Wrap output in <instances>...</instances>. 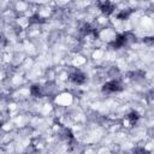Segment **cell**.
Returning a JSON list of instances; mask_svg holds the SVG:
<instances>
[{"label":"cell","instance_id":"obj_1","mask_svg":"<svg viewBox=\"0 0 154 154\" xmlns=\"http://www.w3.org/2000/svg\"><path fill=\"white\" fill-rule=\"evenodd\" d=\"M122 89L120 84L118 83L117 81H111V82H107V83L104 86L102 90L104 91H107V93H111V91H119Z\"/></svg>","mask_w":154,"mask_h":154},{"label":"cell","instance_id":"obj_2","mask_svg":"<svg viewBox=\"0 0 154 154\" xmlns=\"http://www.w3.org/2000/svg\"><path fill=\"white\" fill-rule=\"evenodd\" d=\"M70 79L74 82V83H76V84H82V83H84V81H86V77H84V75L83 74H81V72H75V74H72L70 76Z\"/></svg>","mask_w":154,"mask_h":154},{"label":"cell","instance_id":"obj_3","mask_svg":"<svg viewBox=\"0 0 154 154\" xmlns=\"http://www.w3.org/2000/svg\"><path fill=\"white\" fill-rule=\"evenodd\" d=\"M99 5H100V10H101V11L104 12V13H106V15H108V13H111L112 11H113V6H112V4L108 3V1L100 3Z\"/></svg>","mask_w":154,"mask_h":154},{"label":"cell","instance_id":"obj_4","mask_svg":"<svg viewBox=\"0 0 154 154\" xmlns=\"http://www.w3.org/2000/svg\"><path fill=\"white\" fill-rule=\"evenodd\" d=\"M124 42H125V36H124V35H119V36L115 40L113 46H115V47H120V46L124 45Z\"/></svg>","mask_w":154,"mask_h":154},{"label":"cell","instance_id":"obj_5","mask_svg":"<svg viewBox=\"0 0 154 154\" xmlns=\"http://www.w3.org/2000/svg\"><path fill=\"white\" fill-rule=\"evenodd\" d=\"M139 113L137 112H131V113L128 116V120L130 122V124H134L135 122H137V119H139Z\"/></svg>","mask_w":154,"mask_h":154},{"label":"cell","instance_id":"obj_6","mask_svg":"<svg viewBox=\"0 0 154 154\" xmlns=\"http://www.w3.org/2000/svg\"><path fill=\"white\" fill-rule=\"evenodd\" d=\"M30 91H32L33 95H39L40 94V87L39 86H33L32 89H30Z\"/></svg>","mask_w":154,"mask_h":154},{"label":"cell","instance_id":"obj_7","mask_svg":"<svg viewBox=\"0 0 154 154\" xmlns=\"http://www.w3.org/2000/svg\"><path fill=\"white\" fill-rule=\"evenodd\" d=\"M128 15H129V12L123 11L122 13H119V15H118V18H120V19H124V18H127V17H128Z\"/></svg>","mask_w":154,"mask_h":154}]
</instances>
